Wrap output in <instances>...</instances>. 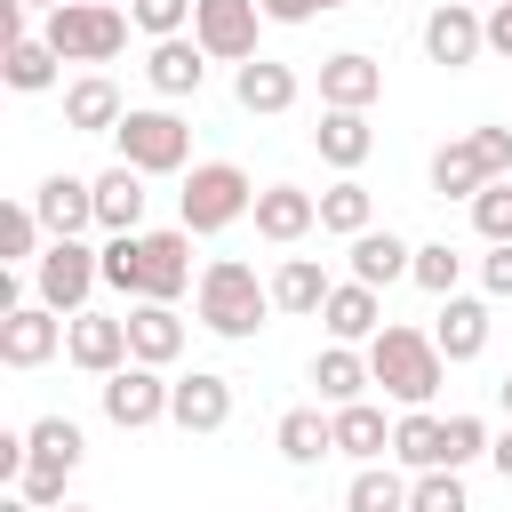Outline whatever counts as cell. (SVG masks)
<instances>
[{
    "mask_svg": "<svg viewBox=\"0 0 512 512\" xmlns=\"http://www.w3.org/2000/svg\"><path fill=\"white\" fill-rule=\"evenodd\" d=\"M176 208H184V224H192V232H224V224H240V216L256 208V184H248V168H240V160H200V168L184 176Z\"/></svg>",
    "mask_w": 512,
    "mask_h": 512,
    "instance_id": "5b68a950",
    "label": "cell"
},
{
    "mask_svg": "<svg viewBox=\"0 0 512 512\" xmlns=\"http://www.w3.org/2000/svg\"><path fill=\"white\" fill-rule=\"evenodd\" d=\"M480 8H496V0H480Z\"/></svg>",
    "mask_w": 512,
    "mask_h": 512,
    "instance_id": "816d5d0a",
    "label": "cell"
},
{
    "mask_svg": "<svg viewBox=\"0 0 512 512\" xmlns=\"http://www.w3.org/2000/svg\"><path fill=\"white\" fill-rule=\"evenodd\" d=\"M328 8H344V0H328Z\"/></svg>",
    "mask_w": 512,
    "mask_h": 512,
    "instance_id": "f907efd6",
    "label": "cell"
},
{
    "mask_svg": "<svg viewBox=\"0 0 512 512\" xmlns=\"http://www.w3.org/2000/svg\"><path fill=\"white\" fill-rule=\"evenodd\" d=\"M336 456H360V464H376V456H392V424H384V408H376L368 392L336 408Z\"/></svg>",
    "mask_w": 512,
    "mask_h": 512,
    "instance_id": "83f0119b",
    "label": "cell"
},
{
    "mask_svg": "<svg viewBox=\"0 0 512 512\" xmlns=\"http://www.w3.org/2000/svg\"><path fill=\"white\" fill-rule=\"evenodd\" d=\"M488 176H512V128H472V136L432 152V192L440 200H472Z\"/></svg>",
    "mask_w": 512,
    "mask_h": 512,
    "instance_id": "277c9868",
    "label": "cell"
},
{
    "mask_svg": "<svg viewBox=\"0 0 512 512\" xmlns=\"http://www.w3.org/2000/svg\"><path fill=\"white\" fill-rule=\"evenodd\" d=\"M24 448H32V464H24V472H64V480H72L88 440H80V424H72V416H40V424H24Z\"/></svg>",
    "mask_w": 512,
    "mask_h": 512,
    "instance_id": "4dcf8cb0",
    "label": "cell"
},
{
    "mask_svg": "<svg viewBox=\"0 0 512 512\" xmlns=\"http://www.w3.org/2000/svg\"><path fill=\"white\" fill-rule=\"evenodd\" d=\"M168 392H176V384H168L152 360H120V368L96 384V400H104V416H112L120 432H144V424H160V416H168Z\"/></svg>",
    "mask_w": 512,
    "mask_h": 512,
    "instance_id": "ba28073f",
    "label": "cell"
},
{
    "mask_svg": "<svg viewBox=\"0 0 512 512\" xmlns=\"http://www.w3.org/2000/svg\"><path fill=\"white\" fill-rule=\"evenodd\" d=\"M496 400H504V416H512V368H504V376H496Z\"/></svg>",
    "mask_w": 512,
    "mask_h": 512,
    "instance_id": "c3c4849f",
    "label": "cell"
},
{
    "mask_svg": "<svg viewBox=\"0 0 512 512\" xmlns=\"http://www.w3.org/2000/svg\"><path fill=\"white\" fill-rule=\"evenodd\" d=\"M312 384H320V400H328V408H344V400H360V392L376 384V368H368V352H352V344L336 336V344L312 360Z\"/></svg>",
    "mask_w": 512,
    "mask_h": 512,
    "instance_id": "f546056e",
    "label": "cell"
},
{
    "mask_svg": "<svg viewBox=\"0 0 512 512\" xmlns=\"http://www.w3.org/2000/svg\"><path fill=\"white\" fill-rule=\"evenodd\" d=\"M480 48H488V16H480V0H440V8L424 16V56H432V64L464 72Z\"/></svg>",
    "mask_w": 512,
    "mask_h": 512,
    "instance_id": "30bf717a",
    "label": "cell"
},
{
    "mask_svg": "<svg viewBox=\"0 0 512 512\" xmlns=\"http://www.w3.org/2000/svg\"><path fill=\"white\" fill-rule=\"evenodd\" d=\"M432 344H440L448 360H480V352H488V304H480V296H440Z\"/></svg>",
    "mask_w": 512,
    "mask_h": 512,
    "instance_id": "cb8c5ba5",
    "label": "cell"
},
{
    "mask_svg": "<svg viewBox=\"0 0 512 512\" xmlns=\"http://www.w3.org/2000/svg\"><path fill=\"white\" fill-rule=\"evenodd\" d=\"M328 288H336V280H328L312 256H280V272H272V304H280L288 320H312V312L328 304Z\"/></svg>",
    "mask_w": 512,
    "mask_h": 512,
    "instance_id": "f1b7e54d",
    "label": "cell"
},
{
    "mask_svg": "<svg viewBox=\"0 0 512 512\" xmlns=\"http://www.w3.org/2000/svg\"><path fill=\"white\" fill-rule=\"evenodd\" d=\"M408 280H416L424 296H456V280H464V256H456L448 240H424V248H416V264H408Z\"/></svg>",
    "mask_w": 512,
    "mask_h": 512,
    "instance_id": "8d00e7d4",
    "label": "cell"
},
{
    "mask_svg": "<svg viewBox=\"0 0 512 512\" xmlns=\"http://www.w3.org/2000/svg\"><path fill=\"white\" fill-rule=\"evenodd\" d=\"M368 368H376V384H384L400 408H424V400L440 392V376H448V352H440L424 328H376V336H368Z\"/></svg>",
    "mask_w": 512,
    "mask_h": 512,
    "instance_id": "7a4b0ae2",
    "label": "cell"
},
{
    "mask_svg": "<svg viewBox=\"0 0 512 512\" xmlns=\"http://www.w3.org/2000/svg\"><path fill=\"white\" fill-rule=\"evenodd\" d=\"M168 424H176V432H224V424H232V376H216V368L176 376V392H168Z\"/></svg>",
    "mask_w": 512,
    "mask_h": 512,
    "instance_id": "4fadbf2b",
    "label": "cell"
},
{
    "mask_svg": "<svg viewBox=\"0 0 512 512\" xmlns=\"http://www.w3.org/2000/svg\"><path fill=\"white\" fill-rule=\"evenodd\" d=\"M392 456L400 464H448V416H432V408H408L400 424H392Z\"/></svg>",
    "mask_w": 512,
    "mask_h": 512,
    "instance_id": "836d02e7",
    "label": "cell"
},
{
    "mask_svg": "<svg viewBox=\"0 0 512 512\" xmlns=\"http://www.w3.org/2000/svg\"><path fill=\"white\" fill-rule=\"evenodd\" d=\"M128 352L152 360V368H168L184 352V320H176L168 296H128Z\"/></svg>",
    "mask_w": 512,
    "mask_h": 512,
    "instance_id": "2e32d148",
    "label": "cell"
},
{
    "mask_svg": "<svg viewBox=\"0 0 512 512\" xmlns=\"http://www.w3.org/2000/svg\"><path fill=\"white\" fill-rule=\"evenodd\" d=\"M64 360L88 368V376H112L120 360H136L128 352V312H72L64 320Z\"/></svg>",
    "mask_w": 512,
    "mask_h": 512,
    "instance_id": "8fae6325",
    "label": "cell"
},
{
    "mask_svg": "<svg viewBox=\"0 0 512 512\" xmlns=\"http://www.w3.org/2000/svg\"><path fill=\"white\" fill-rule=\"evenodd\" d=\"M384 96V64L376 56H360V48H336L328 64H320V104H376Z\"/></svg>",
    "mask_w": 512,
    "mask_h": 512,
    "instance_id": "ffe728a7",
    "label": "cell"
},
{
    "mask_svg": "<svg viewBox=\"0 0 512 512\" xmlns=\"http://www.w3.org/2000/svg\"><path fill=\"white\" fill-rule=\"evenodd\" d=\"M128 24L136 16H120L112 0H64V8H48V48L64 56V64H112L120 48H128Z\"/></svg>",
    "mask_w": 512,
    "mask_h": 512,
    "instance_id": "3957f363",
    "label": "cell"
},
{
    "mask_svg": "<svg viewBox=\"0 0 512 512\" xmlns=\"http://www.w3.org/2000/svg\"><path fill=\"white\" fill-rule=\"evenodd\" d=\"M24 8H40V16H48V8H64V0H24Z\"/></svg>",
    "mask_w": 512,
    "mask_h": 512,
    "instance_id": "681fc988",
    "label": "cell"
},
{
    "mask_svg": "<svg viewBox=\"0 0 512 512\" xmlns=\"http://www.w3.org/2000/svg\"><path fill=\"white\" fill-rule=\"evenodd\" d=\"M488 48H496V56H512V0H496V8H488Z\"/></svg>",
    "mask_w": 512,
    "mask_h": 512,
    "instance_id": "bcb514c9",
    "label": "cell"
},
{
    "mask_svg": "<svg viewBox=\"0 0 512 512\" xmlns=\"http://www.w3.org/2000/svg\"><path fill=\"white\" fill-rule=\"evenodd\" d=\"M192 304H200V328H216V336H256L280 304H272V280H256V264H240V256H216L200 280H192Z\"/></svg>",
    "mask_w": 512,
    "mask_h": 512,
    "instance_id": "6da1fadb",
    "label": "cell"
},
{
    "mask_svg": "<svg viewBox=\"0 0 512 512\" xmlns=\"http://www.w3.org/2000/svg\"><path fill=\"white\" fill-rule=\"evenodd\" d=\"M144 80H152L160 96H200V80H208V48H200V32H168V40H152Z\"/></svg>",
    "mask_w": 512,
    "mask_h": 512,
    "instance_id": "9a60e30c",
    "label": "cell"
},
{
    "mask_svg": "<svg viewBox=\"0 0 512 512\" xmlns=\"http://www.w3.org/2000/svg\"><path fill=\"white\" fill-rule=\"evenodd\" d=\"M272 448L288 456V464H320V456H336V408L320 416V408H288L280 424H272Z\"/></svg>",
    "mask_w": 512,
    "mask_h": 512,
    "instance_id": "4316f807",
    "label": "cell"
},
{
    "mask_svg": "<svg viewBox=\"0 0 512 512\" xmlns=\"http://www.w3.org/2000/svg\"><path fill=\"white\" fill-rule=\"evenodd\" d=\"M480 280H488V296H512V240H488V256H480Z\"/></svg>",
    "mask_w": 512,
    "mask_h": 512,
    "instance_id": "7bdbcfd3",
    "label": "cell"
},
{
    "mask_svg": "<svg viewBox=\"0 0 512 512\" xmlns=\"http://www.w3.org/2000/svg\"><path fill=\"white\" fill-rule=\"evenodd\" d=\"M112 152L128 160V168H144V176H176L184 160H192V128L176 120V112H120V128H112Z\"/></svg>",
    "mask_w": 512,
    "mask_h": 512,
    "instance_id": "52a82bcc",
    "label": "cell"
},
{
    "mask_svg": "<svg viewBox=\"0 0 512 512\" xmlns=\"http://www.w3.org/2000/svg\"><path fill=\"white\" fill-rule=\"evenodd\" d=\"M472 456H488V424L480 416H448V464L464 472Z\"/></svg>",
    "mask_w": 512,
    "mask_h": 512,
    "instance_id": "b9f144b4",
    "label": "cell"
},
{
    "mask_svg": "<svg viewBox=\"0 0 512 512\" xmlns=\"http://www.w3.org/2000/svg\"><path fill=\"white\" fill-rule=\"evenodd\" d=\"M488 456H496V472H504V480H512V424H504V432H496V440H488Z\"/></svg>",
    "mask_w": 512,
    "mask_h": 512,
    "instance_id": "7dc6e473",
    "label": "cell"
},
{
    "mask_svg": "<svg viewBox=\"0 0 512 512\" xmlns=\"http://www.w3.org/2000/svg\"><path fill=\"white\" fill-rule=\"evenodd\" d=\"M16 496H24V504H64V472H24Z\"/></svg>",
    "mask_w": 512,
    "mask_h": 512,
    "instance_id": "ee69618b",
    "label": "cell"
},
{
    "mask_svg": "<svg viewBox=\"0 0 512 512\" xmlns=\"http://www.w3.org/2000/svg\"><path fill=\"white\" fill-rule=\"evenodd\" d=\"M32 208H40L48 240H64V232H88V224H96V176H48V184L32 192Z\"/></svg>",
    "mask_w": 512,
    "mask_h": 512,
    "instance_id": "ac0fdd59",
    "label": "cell"
},
{
    "mask_svg": "<svg viewBox=\"0 0 512 512\" xmlns=\"http://www.w3.org/2000/svg\"><path fill=\"white\" fill-rule=\"evenodd\" d=\"M40 232H48V224H40V208H32V200H16V208H0V256H8V264H24V256H40Z\"/></svg>",
    "mask_w": 512,
    "mask_h": 512,
    "instance_id": "74e56055",
    "label": "cell"
},
{
    "mask_svg": "<svg viewBox=\"0 0 512 512\" xmlns=\"http://www.w3.org/2000/svg\"><path fill=\"white\" fill-rule=\"evenodd\" d=\"M96 224H104V232H136V224H144V168L112 160V168L96 176Z\"/></svg>",
    "mask_w": 512,
    "mask_h": 512,
    "instance_id": "484cf974",
    "label": "cell"
},
{
    "mask_svg": "<svg viewBox=\"0 0 512 512\" xmlns=\"http://www.w3.org/2000/svg\"><path fill=\"white\" fill-rule=\"evenodd\" d=\"M56 64H64V56L48 48V32H16L0 72H8V88H16V96H40V88H56Z\"/></svg>",
    "mask_w": 512,
    "mask_h": 512,
    "instance_id": "1f68e13d",
    "label": "cell"
},
{
    "mask_svg": "<svg viewBox=\"0 0 512 512\" xmlns=\"http://www.w3.org/2000/svg\"><path fill=\"white\" fill-rule=\"evenodd\" d=\"M192 288V224L176 232H144V296H184Z\"/></svg>",
    "mask_w": 512,
    "mask_h": 512,
    "instance_id": "d6986e66",
    "label": "cell"
},
{
    "mask_svg": "<svg viewBox=\"0 0 512 512\" xmlns=\"http://www.w3.org/2000/svg\"><path fill=\"white\" fill-rule=\"evenodd\" d=\"M128 16H136V32H144V40H168V32H184V24H192V0H128Z\"/></svg>",
    "mask_w": 512,
    "mask_h": 512,
    "instance_id": "60d3db41",
    "label": "cell"
},
{
    "mask_svg": "<svg viewBox=\"0 0 512 512\" xmlns=\"http://www.w3.org/2000/svg\"><path fill=\"white\" fill-rule=\"evenodd\" d=\"M320 320H328V336L368 344V336L384 328V304H376V288H368V280H336V288H328V304H320Z\"/></svg>",
    "mask_w": 512,
    "mask_h": 512,
    "instance_id": "603a6c76",
    "label": "cell"
},
{
    "mask_svg": "<svg viewBox=\"0 0 512 512\" xmlns=\"http://www.w3.org/2000/svg\"><path fill=\"white\" fill-rule=\"evenodd\" d=\"M32 288H40V304H56V312L72 320V312H88V296L104 288V256H96L80 232H64V240H48V248L32 256Z\"/></svg>",
    "mask_w": 512,
    "mask_h": 512,
    "instance_id": "8992f818",
    "label": "cell"
},
{
    "mask_svg": "<svg viewBox=\"0 0 512 512\" xmlns=\"http://www.w3.org/2000/svg\"><path fill=\"white\" fill-rule=\"evenodd\" d=\"M96 256H104V288H120V296H144V232H112Z\"/></svg>",
    "mask_w": 512,
    "mask_h": 512,
    "instance_id": "e575fe53",
    "label": "cell"
},
{
    "mask_svg": "<svg viewBox=\"0 0 512 512\" xmlns=\"http://www.w3.org/2000/svg\"><path fill=\"white\" fill-rule=\"evenodd\" d=\"M64 344V312L56 304H8L0 312V360L8 368H40Z\"/></svg>",
    "mask_w": 512,
    "mask_h": 512,
    "instance_id": "7c38bea8",
    "label": "cell"
},
{
    "mask_svg": "<svg viewBox=\"0 0 512 512\" xmlns=\"http://www.w3.org/2000/svg\"><path fill=\"white\" fill-rule=\"evenodd\" d=\"M248 216H256V232H264L272 248H296V240L320 224V192H304V184H264Z\"/></svg>",
    "mask_w": 512,
    "mask_h": 512,
    "instance_id": "5bb4252c",
    "label": "cell"
},
{
    "mask_svg": "<svg viewBox=\"0 0 512 512\" xmlns=\"http://www.w3.org/2000/svg\"><path fill=\"white\" fill-rule=\"evenodd\" d=\"M232 96H240V112H288L296 104V72L288 64H272V56H248L240 72H232Z\"/></svg>",
    "mask_w": 512,
    "mask_h": 512,
    "instance_id": "d4e9b609",
    "label": "cell"
},
{
    "mask_svg": "<svg viewBox=\"0 0 512 512\" xmlns=\"http://www.w3.org/2000/svg\"><path fill=\"white\" fill-rule=\"evenodd\" d=\"M408 264H416V248L384 224H368V232H352V280H368V288H392V280H408Z\"/></svg>",
    "mask_w": 512,
    "mask_h": 512,
    "instance_id": "7402d4cb",
    "label": "cell"
},
{
    "mask_svg": "<svg viewBox=\"0 0 512 512\" xmlns=\"http://www.w3.org/2000/svg\"><path fill=\"white\" fill-rule=\"evenodd\" d=\"M376 224V200H368V184L344 168L328 192H320V232H336V240H352V232H368Z\"/></svg>",
    "mask_w": 512,
    "mask_h": 512,
    "instance_id": "d6a6232c",
    "label": "cell"
},
{
    "mask_svg": "<svg viewBox=\"0 0 512 512\" xmlns=\"http://www.w3.org/2000/svg\"><path fill=\"white\" fill-rule=\"evenodd\" d=\"M256 24H272L264 0H192V32H200V48L216 64H248L256 56Z\"/></svg>",
    "mask_w": 512,
    "mask_h": 512,
    "instance_id": "9c48e42d",
    "label": "cell"
},
{
    "mask_svg": "<svg viewBox=\"0 0 512 512\" xmlns=\"http://www.w3.org/2000/svg\"><path fill=\"white\" fill-rule=\"evenodd\" d=\"M472 224H480V240H512V176H488L472 192Z\"/></svg>",
    "mask_w": 512,
    "mask_h": 512,
    "instance_id": "f35d334b",
    "label": "cell"
},
{
    "mask_svg": "<svg viewBox=\"0 0 512 512\" xmlns=\"http://www.w3.org/2000/svg\"><path fill=\"white\" fill-rule=\"evenodd\" d=\"M344 504H352V512H400V504H408V480H400V472L376 456V464H368V472L344 488Z\"/></svg>",
    "mask_w": 512,
    "mask_h": 512,
    "instance_id": "d590c367",
    "label": "cell"
},
{
    "mask_svg": "<svg viewBox=\"0 0 512 512\" xmlns=\"http://www.w3.org/2000/svg\"><path fill=\"white\" fill-rule=\"evenodd\" d=\"M320 8H328V0H264V16H272V24H312Z\"/></svg>",
    "mask_w": 512,
    "mask_h": 512,
    "instance_id": "f6af8a7d",
    "label": "cell"
},
{
    "mask_svg": "<svg viewBox=\"0 0 512 512\" xmlns=\"http://www.w3.org/2000/svg\"><path fill=\"white\" fill-rule=\"evenodd\" d=\"M312 152H320L328 168H360V160L376 152V128H368V112H360V104H320Z\"/></svg>",
    "mask_w": 512,
    "mask_h": 512,
    "instance_id": "e0dca14e",
    "label": "cell"
},
{
    "mask_svg": "<svg viewBox=\"0 0 512 512\" xmlns=\"http://www.w3.org/2000/svg\"><path fill=\"white\" fill-rule=\"evenodd\" d=\"M120 88L104 80V72H80L72 88H64V128H80V136H112L120 128Z\"/></svg>",
    "mask_w": 512,
    "mask_h": 512,
    "instance_id": "44dd1931",
    "label": "cell"
},
{
    "mask_svg": "<svg viewBox=\"0 0 512 512\" xmlns=\"http://www.w3.org/2000/svg\"><path fill=\"white\" fill-rule=\"evenodd\" d=\"M408 504H416V512H464V480H456V464H424V480L408 488Z\"/></svg>",
    "mask_w": 512,
    "mask_h": 512,
    "instance_id": "ab89813d",
    "label": "cell"
}]
</instances>
